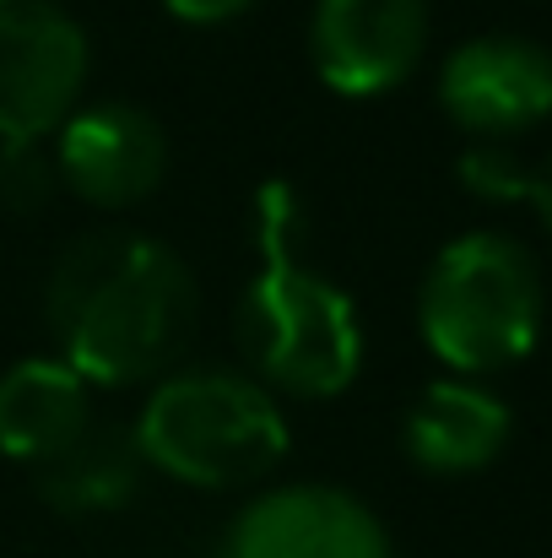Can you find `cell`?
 <instances>
[{"label": "cell", "mask_w": 552, "mask_h": 558, "mask_svg": "<svg viewBox=\"0 0 552 558\" xmlns=\"http://www.w3.org/2000/svg\"><path fill=\"white\" fill-rule=\"evenodd\" d=\"M455 174H461V185L471 190L477 201H493V206L520 201V206H531L552 239V153L520 158V153H510L504 142H471V147L461 153Z\"/></svg>", "instance_id": "13"}, {"label": "cell", "mask_w": 552, "mask_h": 558, "mask_svg": "<svg viewBox=\"0 0 552 558\" xmlns=\"http://www.w3.org/2000/svg\"><path fill=\"white\" fill-rule=\"evenodd\" d=\"M158 5L184 27H222V22H238L244 11H255L260 0H158Z\"/></svg>", "instance_id": "15"}, {"label": "cell", "mask_w": 552, "mask_h": 558, "mask_svg": "<svg viewBox=\"0 0 552 558\" xmlns=\"http://www.w3.org/2000/svg\"><path fill=\"white\" fill-rule=\"evenodd\" d=\"M60 190L54 158H49V136L44 142H0V201L11 211H38L49 206Z\"/></svg>", "instance_id": "14"}, {"label": "cell", "mask_w": 552, "mask_h": 558, "mask_svg": "<svg viewBox=\"0 0 552 558\" xmlns=\"http://www.w3.org/2000/svg\"><path fill=\"white\" fill-rule=\"evenodd\" d=\"M44 320L87 385H152L189 353L200 288L180 250L152 233H87L49 266Z\"/></svg>", "instance_id": "1"}, {"label": "cell", "mask_w": 552, "mask_h": 558, "mask_svg": "<svg viewBox=\"0 0 552 558\" xmlns=\"http://www.w3.org/2000/svg\"><path fill=\"white\" fill-rule=\"evenodd\" d=\"M87 71V33L60 0H0V142L54 136Z\"/></svg>", "instance_id": "5"}, {"label": "cell", "mask_w": 552, "mask_h": 558, "mask_svg": "<svg viewBox=\"0 0 552 558\" xmlns=\"http://www.w3.org/2000/svg\"><path fill=\"white\" fill-rule=\"evenodd\" d=\"M428 0H315L309 60L315 76L342 98H384L428 54Z\"/></svg>", "instance_id": "9"}, {"label": "cell", "mask_w": 552, "mask_h": 558, "mask_svg": "<svg viewBox=\"0 0 552 558\" xmlns=\"http://www.w3.org/2000/svg\"><path fill=\"white\" fill-rule=\"evenodd\" d=\"M142 483H147V461H142L136 439L120 428H98V423L65 456H54L49 466L33 472L38 499L71 521H93V515H114V510L136 505Z\"/></svg>", "instance_id": "12"}, {"label": "cell", "mask_w": 552, "mask_h": 558, "mask_svg": "<svg viewBox=\"0 0 552 558\" xmlns=\"http://www.w3.org/2000/svg\"><path fill=\"white\" fill-rule=\"evenodd\" d=\"M439 109L471 142H510L552 120V49L520 33H482L444 54Z\"/></svg>", "instance_id": "8"}, {"label": "cell", "mask_w": 552, "mask_h": 558, "mask_svg": "<svg viewBox=\"0 0 552 558\" xmlns=\"http://www.w3.org/2000/svg\"><path fill=\"white\" fill-rule=\"evenodd\" d=\"M548 282L537 255L493 228L450 239L417 293V331L428 353L461 379L520 364L542 342Z\"/></svg>", "instance_id": "4"}, {"label": "cell", "mask_w": 552, "mask_h": 558, "mask_svg": "<svg viewBox=\"0 0 552 558\" xmlns=\"http://www.w3.org/2000/svg\"><path fill=\"white\" fill-rule=\"evenodd\" d=\"M304 201L287 180L255 195L260 271L238 299V348L271 396L331 401L364 369V320L347 288L304 260Z\"/></svg>", "instance_id": "2"}, {"label": "cell", "mask_w": 552, "mask_h": 558, "mask_svg": "<svg viewBox=\"0 0 552 558\" xmlns=\"http://www.w3.org/2000/svg\"><path fill=\"white\" fill-rule=\"evenodd\" d=\"M217 558H395V548L358 494L336 483H277L222 526Z\"/></svg>", "instance_id": "7"}, {"label": "cell", "mask_w": 552, "mask_h": 558, "mask_svg": "<svg viewBox=\"0 0 552 558\" xmlns=\"http://www.w3.org/2000/svg\"><path fill=\"white\" fill-rule=\"evenodd\" d=\"M60 190L98 211H125L158 195L169 174V131L131 98L76 104L49 136Z\"/></svg>", "instance_id": "6"}, {"label": "cell", "mask_w": 552, "mask_h": 558, "mask_svg": "<svg viewBox=\"0 0 552 558\" xmlns=\"http://www.w3.org/2000/svg\"><path fill=\"white\" fill-rule=\"evenodd\" d=\"M93 385L54 359H22L0 374V456L22 466H49L93 428Z\"/></svg>", "instance_id": "11"}, {"label": "cell", "mask_w": 552, "mask_h": 558, "mask_svg": "<svg viewBox=\"0 0 552 558\" xmlns=\"http://www.w3.org/2000/svg\"><path fill=\"white\" fill-rule=\"evenodd\" d=\"M131 439L147 472L184 488H255L287 461V412L255 374L174 369L152 379Z\"/></svg>", "instance_id": "3"}, {"label": "cell", "mask_w": 552, "mask_h": 558, "mask_svg": "<svg viewBox=\"0 0 552 558\" xmlns=\"http://www.w3.org/2000/svg\"><path fill=\"white\" fill-rule=\"evenodd\" d=\"M515 434V417L504 396H493L482 379L444 374L417 390L401 423V450L428 477H471L488 472Z\"/></svg>", "instance_id": "10"}]
</instances>
